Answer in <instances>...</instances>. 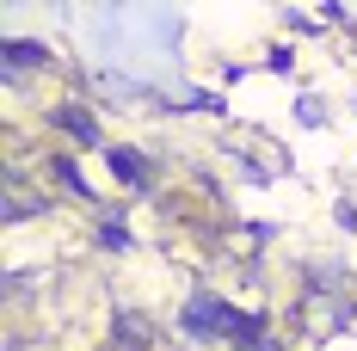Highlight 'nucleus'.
<instances>
[]
</instances>
